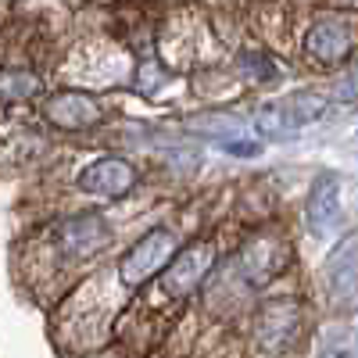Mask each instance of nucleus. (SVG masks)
<instances>
[{
    "instance_id": "1",
    "label": "nucleus",
    "mask_w": 358,
    "mask_h": 358,
    "mask_svg": "<svg viewBox=\"0 0 358 358\" xmlns=\"http://www.w3.org/2000/svg\"><path fill=\"white\" fill-rule=\"evenodd\" d=\"M176 251H179L176 233L158 226L151 233H143L140 241L122 255V262H118V276H122L126 287H140V283L151 280L155 273H162V268L176 258Z\"/></svg>"
},
{
    "instance_id": "2",
    "label": "nucleus",
    "mask_w": 358,
    "mask_h": 358,
    "mask_svg": "<svg viewBox=\"0 0 358 358\" xmlns=\"http://www.w3.org/2000/svg\"><path fill=\"white\" fill-rule=\"evenodd\" d=\"M212 265H215V244L212 241H197L183 251H176V258L165 268V280H162L165 294L169 297H190L208 280Z\"/></svg>"
},
{
    "instance_id": "3",
    "label": "nucleus",
    "mask_w": 358,
    "mask_h": 358,
    "mask_svg": "<svg viewBox=\"0 0 358 358\" xmlns=\"http://www.w3.org/2000/svg\"><path fill=\"white\" fill-rule=\"evenodd\" d=\"M43 118L57 129H90L104 118V108L94 94H83V90H57L43 101Z\"/></svg>"
},
{
    "instance_id": "4",
    "label": "nucleus",
    "mask_w": 358,
    "mask_h": 358,
    "mask_svg": "<svg viewBox=\"0 0 358 358\" xmlns=\"http://www.w3.org/2000/svg\"><path fill=\"white\" fill-rule=\"evenodd\" d=\"M133 187H136V169L126 158H115V155L94 158L79 172V190L94 194V197L118 201V197H126Z\"/></svg>"
},
{
    "instance_id": "5",
    "label": "nucleus",
    "mask_w": 358,
    "mask_h": 358,
    "mask_svg": "<svg viewBox=\"0 0 358 358\" xmlns=\"http://www.w3.org/2000/svg\"><path fill=\"white\" fill-rule=\"evenodd\" d=\"M326 290L341 308L358 301V233H348L326 258Z\"/></svg>"
},
{
    "instance_id": "6",
    "label": "nucleus",
    "mask_w": 358,
    "mask_h": 358,
    "mask_svg": "<svg viewBox=\"0 0 358 358\" xmlns=\"http://www.w3.org/2000/svg\"><path fill=\"white\" fill-rule=\"evenodd\" d=\"M305 50L319 65H341L355 50V25L348 18H322L308 29Z\"/></svg>"
},
{
    "instance_id": "7",
    "label": "nucleus",
    "mask_w": 358,
    "mask_h": 358,
    "mask_svg": "<svg viewBox=\"0 0 358 358\" xmlns=\"http://www.w3.org/2000/svg\"><path fill=\"white\" fill-rule=\"evenodd\" d=\"M297 322H301V315H297V305L290 301V297L262 305V312L255 319L258 344L265 351H287L294 344V337H297Z\"/></svg>"
},
{
    "instance_id": "8",
    "label": "nucleus",
    "mask_w": 358,
    "mask_h": 358,
    "mask_svg": "<svg viewBox=\"0 0 358 358\" xmlns=\"http://www.w3.org/2000/svg\"><path fill=\"white\" fill-rule=\"evenodd\" d=\"M57 241H62V248L69 255L86 258V255H97L111 244V229H108L104 215L83 212V215H72V219H65L62 226H57Z\"/></svg>"
},
{
    "instance_id": "9",
    "label": "nucleus",
    "mask_w": 358,
    "mask_h": 358,
    "mask_svg": "<svg viewBox=\"0 0 358 358\" xmlns=\"http://www.w3.org/2000/svg\"><path fill=\"white\" fill-rule=\"evenodd\" d=\"M341 215V183L334 172H319L308 190V226L315 236H326Z\"/></svg>"
},
{
    "instance_id": "10",
    "label": "nucleus",
    "mask_w": 358,
    "mask_h": 358,
    "mask_svg": "<svg viewBox=\"0 0 358 358\" xmlns=\"http://www.w3.org/2000/svg\"><path fill=\"white\" fill-rule=\"evenodd\" d=\"M187 129L197 136H215V140H236L244 136V118H236L229 111H204L187 118Z\"/></svg>"
},
{
    "instance_id": "11",
    "label": "nucleus",
    "mask_w": 358,
    "mask_h": 358,
    "mask_svg": "<svg viewBox=\"0 0 358 358\" xmlns=\"http://www.w3.org/2000/svg\"><path fill=\"white\" fill-rule=\"evenodd\" d=\"M40 76L29 69H0V104H22L40 94Z\"/></svg>"
},
{
    "instance_id": "12",
    "label": "nucleus",
    "mask_w": 358,
    "mask_h": 358,
    "mask_svg": "<svg viewBox=\"0 0 358 358\" xmlns=\"http://www.w3.org/2000/svg\"><path fill=\"white\" fill-rule=\"evenodd\" d=\"M255 129H258L262 136H273V140H290V136L297 133V126H294V118H290V111H287L283 101L262 104L258 115H255Z\"/></svg>"
},
{
    "instance_id": "13",
    "label": "nucleus",
    "mask_w": 358,
    "mask_h": 358,
    "mask_svg": "<svg viewBox=\"0 0 358 358\" xmlns=\"http://www.w3.org/2000/svg\"><path fill=\"white\" fill-rule=\"evenodd\" d=\"M283 104H287V111H290L297 129L308 126V122H319V118L326 115V97L315 94V90H297V94H290Z\"/></svg>"
},
{
    "instance_id": "14",
    "label": "nucleus",
    "mask_w": 358,
    "mask_h": 358,
    "mask_svg": "<svg viewBox=\"0 0 358 358\" xmlns=\"http://www.w3.org/2000/svg\"><path fill=\"white\" fill-rule=\"evenodd\" d=\"M236 65H241V72H244L251 83H273V79L280 76L276 62H273V57H268L265 50H244Z\"/></svg>"
},
{
    "instance_id": "15",
    "label": "nucleus",
    "mask_w": 358,
    "mask_h": 358,
    "mask_svg": "<svg viewBox=\"0 0 358 358\" xmlns=\"http://www.w3.org/2000/svg\"><path fill=\"white\" fill-rule=\"evenodd\" d=\"M222 151L226 155H236V158H255L262 147L251 143V140H222Z\"/></svg>"
},
{
    "instance_id": "16",
    "label": "nucleus",
    "mask_w": 358,
    "mask_h": 358,
    "mask_svg": "<svg viewBox=\"0 0 358 358\" xmlns=\"http://www.w3.org/2000/svg\"><path fill=\"white\" fill-rule=\"evenodd\" d=\"M319 358H351V351H348V348L341 344V348H326V351H322Z\"/></svg>"
},
{
    "instance_id": "17",
    "label": "nucleus",
    "mask_w": 358,
    "mask_h": 358,
    "mask_svg": "<svg viewBox=\"0 0 358 358\" xmlns=\"http://www.w3.org/2000/svg\"><path fill=\"white\" fill-rule=\"evenodd\" d=\"M351 94H358V76L351 79Z\"/></svg>"
}]
</instances>
